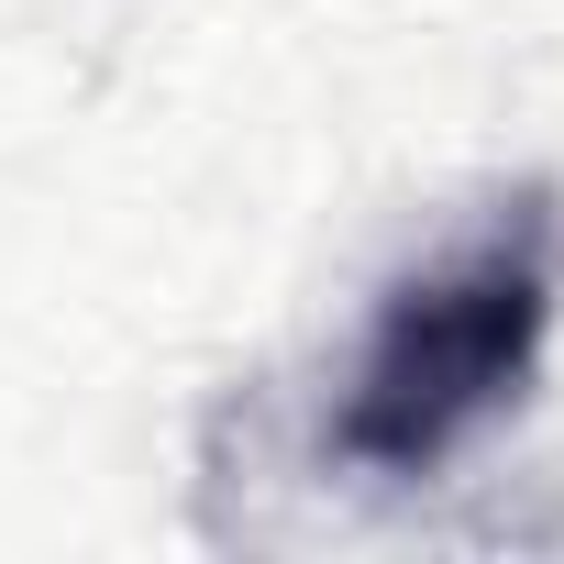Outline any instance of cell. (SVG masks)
<instances>
[{
  "mask_svg": "<svg viewBox=\"0 0 564 564\" xmlns=\"http://www.w3.org/2000/svg\"><path fill=\"white\" fill-rule=\"evenodd\" d=\"M542 333H553V199L520 188L476 243L377 300V333L333 410V454L366 476H432L487 410L520 399Z\"/></svg>",
  "mask_w": 564,
  "mask_h": 564,
  "instance_id": "cell-1",
  "label": "cell"
}]
</instances>
